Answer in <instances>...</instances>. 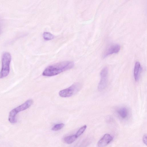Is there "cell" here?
I'll return each mask as SVG.
<instances>
[{"label": "cell", "instance_id": "1", "mask_svg": "<svg viewBox=\"0 0 147 147\" xmlns=\"http://www.w3.org/2000/svg\"><path fill=\"white\" fill-rule=\"evenodd\" d=\"M74 65V62L71 61H65L50 65L44 70L42 75L45 76H52L73 68Z\"/></svg>", "mask_w": 147, "mask_h": 147}, {"label": "cell", "instance_id": "2", "mask_svg": "<svg viewBox=\"0 0 147 147\" xmlns=\"http://www.w3.org/2000/svg\"><path fill=\"white\" fill-rule=\"evenodd\" d=\"M33 102L32 99H28L19 106L13 109L9 112L8 120L12 123L17 122L16 115L20 111H23L30 107Z\"/></svg>", "mask_w": 147, "mask_h": 147}, {"label": "cell", "instance_id": "3", "mask_svg": "<svg viewBox=\"0 0 147 147\" xmlns=\"http://www.w3.org/2000/svg\"><path fill=\"white\" fill-rule=\"evenodd\" d=\"M11 61V56L9 53H4L2 57V67L0 72V79L7 76L10 71V65Z\"/></svg>", "mask_w": 147, "mask_h": 147}, {"label": "cell", "instance_id": "4", "mask_svg": "<svg viewBox=\"0 0 147 147\" xmlns=\"http://www.w3.org/2000/svg\"><path fill=\"white\" fill-rule=\"evenodd\" d=\"M81 86L82 85L80 83H75L68 88L61 90L59 92V95L62 97H70L79 91Z\"/></svg>", "mask_w": 147, "mask_h": 147}, {"label": "cell", "instance_id": "5", "mask_svg": "<svg viewBox=\"0 0 147 147\" xmlns=\"http://www.w3.org/2000/svg\"><path fill=\"white\" fill-rule=\"evenodd\" d=\"M100 80L99 83L98 88L99 91L105 89L108 82V69L107 67H104L100 72Z\"/></svg>", "mask_w": 147, "mask_h": 147}, {"label": "cell", "instance_id": "6", "mask_svg": "<svg viewBox=\"0 0 147 147\" xmlns=\"http://www.w3.org/2000/svg\"><path fill=\"white\" fill-rule=\"evenodd\" d=\"M120 46L118 44H113L109 46L104 51L103 57H105L112 54L118 53L120 51Z\"/></svg>", "mask_w": 147, "mask_h": 147}, {"label": "cell", "instance_id": "7", "mask_svg": "<svg viewBox=\"0 0 147 147\" xmlns=\"http://www.w3.org/2000/svg\"><path fill=\"white\" fill-rule=\"evenodd\" d=\"M113 137L110 134H105L98 142V147H105L113 140Z\"/></svg>", "mask_w": 147, "mask_h": 147}, {"label": "cell", "instance_id": "8", "mask_svg": "<svg viewBox=\"0 0 147 147\" xmlns=\"http://www.w3.org/2000/svg\"><path fill=\"white\" fill-rule=\"evenodd\" d=\"M142 69L140 64L139 62H136L135 64L134 69V76L135 80L137 81L139 79L140 74Z\"/></svg>", "mask_w": 147, "mask_h": 147}, {"label": "cell", "instance_id": "9", "mask_svg": "<svg viewBox=\"0 0 147 147\" xmlns=\"http://www.w3.org/2000/svg\"><path fill=\"white\" fill-rule=\"evenodd\" d=\"M117 112L119 116L123 119L126 118L129 114L128 109L125 107H121L117 111Z\"/></svg>", "mask_w": 147, "mask_h": 147}, {"label": "cell", "instance_id": "10", "mask_svg": "<svg viewBox=\"0 0 147 147\" xmlns=\"http://www.w3.org/2000/svg\"><path fill=\"white\" fill-rule=\"evenodd\" d=\"M77 138L75 134L66 137L64 138V140L65 143L70 144L74 142Z\"/></svg>", "mask_w": 147, "mask_h": 147}, {"label": "cell", "instance_id": "11", "mask_svg": "<svg viewBox=\"0 0 147 147\" xmlns=\"http://www.w3.org/2000/svg\"><path fill=\"white\" fill-rule=\"evenodd\" d=\"M44 39L46 40H49L52 39L54 38L53 35L49 32H45L43 34Z\"/></svg>", "mask_w": 147, "mask_h": 147}, {"label": "cell", "instance_id": "12", "mask_svg": "<svg viewBox=\"0 0 147 147\" xmlns=\"http://www.w3.org/2000/svg\"><path fill=\"white\" fill-rule=\"evenodd\" d=\"M64 124L63 123L57 124L55 125L52 128V130L54 131L59 130L63 127Z\"/></svg>", "mask_w": 147, "mask_h": 147}, {"label": "cell", "instance_id": "13", "mask_svg": "<svg viewBox=\"0 0 147 147\" xmlns=\"http://www.w3.org/2000/svg\"><path fill=\"white\" fill-rule=\"evenodd\" d=\"M86 127V125H85L80 128L78 130L76 134V135L77 137H78L80 136L81 135H82Z\"/></svg>", "mask_w": 147, "mask_h": 147}, {"label": "cell", "instance_id": "14", "mask_svg": "<svg viewBox=\"0 0 147 147\" xmlns=\"http://www.w3.org/2000/svg\"><path fill=\"white\" fill-rule=\"evenodd\" d=\"M147 134H145L143 137V141L144 144L147 145Z\"/></svg>", "mask_w": 147, "mask_h": 147}, {"label": "cell", "instance_id": "15", "mask_svg": "<svg viewBox=\"0 0 147 147\" xmlns=\"http://www.w3.org/2000/svg\"><path fill=\"white\" fill-rule=\"evenodd\" d=\"M1 28L0 27V34H1Z\"/></svg>", "mask_w": 147, "mask_h": 147}]
</instances>
